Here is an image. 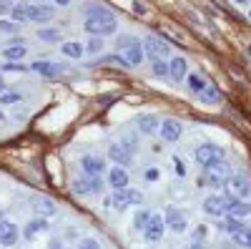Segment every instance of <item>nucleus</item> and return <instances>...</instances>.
Returning <instances> with one entry per match:
<instances>
[{"label":"nucleus","mask_w":251,"mask_h":249,"mask_svg":"<svg viewBox=\"0 0 251 249\" xmlns=\"http://www.w3.org/2000/svg\"><path fill=\"white\" fill-rule=\"evenodd\" d=\"M123 194H126V199H128V204H131V207H141V204H143V194L138 192V189H123Z\"/></svg>","instance_id":"31"},{"label":"nucleus","mask_w":251,"mask_h":249,"mask_svg":"<svg viewBox=\"0 0 251 249\" xmlns=\"http://www.w3.org/2000/svg\"><path fill=\"white\" fill-rule=\"evenodd\" d=\"M3 91H5V81H3V78H0V93H3Z\"/></svg>","instance_id":"47"},{"label":"nucleus","mask_w":251,"mask_h":249,"mask_svg":"<svg viewBox=\"0 0 251 249\" xmlns=\"http://www.w3.org/2000/svg\"><path fill=\"white\" fill-rule=\"evenodd\" d=\"M13 249H16V247H13Z\"/></svg>","instance_id":"54"},{"label":"nucleus","mask_w":251,"mask_h":249,"mask_svg":"<svg viewBox=\"0 0 251 249\" xmlns=\"http://www.w3.org/2000/svg\"><path fill=\"white\" fill-rule=\"evenodd\" d=\"M53 16V8L50 5H43V3H31V23H43Z\"/></svg>","instance_id":"19"},{"label":"nucleus","mask_w":251,"mask_h":249,"mask_svg":"<svg viewBox=\"0 0 251 249\" xmlns=\"http://www.w3.org/2000/svg\"><path fill=\"white\" fill-rule=\"evenodd\" d=\"M226 192L239 196V199H249L251 196V179L244 177V174H231L226 179Z\"/></svg>","instance_id":"4"},{"label":"nucleus","mask_w":251,"mask_h":249,"mask_svg":"<svg viewBox=\"0 0 251 249\" xmlns=\"http://www.w3.org/2000/svg\"><path fill=\"white\" fill-rule=\"evenodd\" d=\"M134 8H136V13H141V16H143V13H146V5H141V3H136Z\"/></svg>","instance_id":"44"},{"label":"nucleus","mask_w":251,"mask_h":249,"mask_svg":"<svg viewBox=\"0 0 251 249\" xmlns=\"http://www.w3.org/2000/svg\"><path fill=\"white\" fill-rule=\"evenodd\" d=\"M249 18H251V10H249Z\"/></svg>","instance_id":"51"},{"label":"nucleus","mask_w":251,"mask_h":249,"mask_svg":"<svg viewBox=\"0 0 251 249\" xmlns=\"http://www.w3.org/2000/svg\"><path fill=\"white\" fill-rule=\"evenodd\" d=\"M61 51H63L66 58H70V61H78V58L85 53V46H81L78 40H66L63 46H61Z\"/></svg>","instance_id":"22"},{"label":"nucleus","mask_w":251,"mask_h":249,"mask_svg":"<svg viewBox=\"0 0 251 249\" xmlns=\"http://www.w3.org/2000/svg\"><path fill=\"white\" fill-rule=\"evenodd\" d=\"M81 169L88 174V177H100L106 171V161L98 156H81Z\"/></svg>","instance_id":"14"},{"label":"nucleus","mask_w":251,"mask_h":249,"mask_svg":"<svg viewBox=\"0 0 251 249\" xmlns=\"http://www.w3.org/2000/svg\"><path fill=\"white\" fill-rule=\"evenodd\" d=\"M20 242V229L16 222H10V219H0V247L5 249H13Z\"/></svg>","instance_id":"6"},{"label":"nucleus","mask_w":251,"mask_h":249,"mask_svg":"<svg viewBox=\"0 0 251 249\" xmlns=\"http://www.w3.org/2000/svg\"><path fill=\"white\" fill-rule=\"evenodd\" d=\"M188 249H199V247H188Z\"/></svg>","instance_id":"50"},{"label":"nucleus","mask_w":251,"mask_h":249,"mask_svg":"<svg viewBox=\"0 0 251 249\" xmlns=\"http://www.w3.org/2000/svg\"><path fill=\"white\" fill-rule=\"evenodd\" d=\"M50 249H63V247H61V242H58V239H53V242H50Z\"/></svg>","instance_id":"45"},{"label":"nucleus","mask_w":251,"mask_h":249,"mask_svg":"<svg viewBox=\"0 0 251 249\" xmlns=\"http://www.w3.org/2000/svg\"><path fill=\"white\" fill-rule=\"evenodd\" d=\"M70 189L76 194H91V186H88V177L83 179V177H78V179H73L70 181Z\"/></svg>","instance_id":"32"},{"label":"nucleus","mask_w":251,"mask_h":249,"mask_svg":"<svg viewBox=\"0 0 251 249\" xmlns=\"http://www.w3.org/2000/svg\"><path fill=\"white\" fill-rule=\"evenodd\" d=\"M186 76H188V61L184 55H176V58H171L168 61V78L171 81H186Z\"/></svg>","instance_id":"12"},{"label":"nucleus","mask_w":251,"mask_h":249,"mask_svg":"<svg viewBox=\"0 0 251 249\" xmlns=\"http://www.w3.org/2000/svg\"><path fill=\"white\" fill-rule=\"evenodd\" d=\"M46 229H48V222H46V216H40V214H38L35 219H31V222L25 224V231H23V234H25V239H33L35 234L46 231Z\"/></svg>","instance_id":"17"},{"label":"nucleus","mask_w":251,"mask_h":249,"mask_svg":"<svg viewBox=\"0 0 251 249\" xmlns=\"http://www.w3.org/2000/svg\"><path fill=\"white\" fill-rule=\"evenodd\" d=\"M116 46H118V51H121L118 55H121L128 66H138V63H143L146 51H143V43H141L138 38H134V36H121V38L116 40Z\"/></svg>","instance_id":"2"},{"label":"nucleus","mask_w":251,"mask_h":249,"mask_svg":"<svg viewBox=\"0 0 251 249\" xmlns=\"http://www.w3.org/2000/svg\"><path fill=\"white\" fill-rule=\"evenodd\" d=\"M103 207H106V209H116V212H123V209L131 207V204H128V199H126L123 192H116V194H111L106 201H103Z\"/></svg>","instance_id":"21"},{"label":"nucleus","mask_w":251,"mask_h":249,"mask_svg":"<svg viewBox=\"0 0 251 249\" xmlns=\"http://www.w3.org/2000/svg\"><path fill=\"white\" fill-rule=\"evenodd\" d=\"M0 121H5V116H3V111H0Z\"/></svg>","instance_id":"48"},{"label":"nucleus","mask_w":251,"mask_h":249,"mask_svg":"<svg viewBox=\"0 0 251 249\" xmlns=\"http://www.w3.org/2000/svg\"><path fill=\"white\" fill-rule=\"evenodd\" d=\"M3 71H25V66H20L16 61H8V63H3Z\"/></svg>","instance_id":"40"},{"label":"nucleus","mask_w":251,"mask_h":249,"mask_svg":"<svg viewBox=\"0 0 251 249\" xmlns=\"http://www.w3.org/2000/svg\"><path fill=\"white\" fill-rule=\"evenodd\" d=\"M143 51H146V55L151 58V61H158V58H171V46H168V40H164V38H156V36H149L143 40Z\"/></svg>","instance_id":"3"},{"label":"nucleus","mask_w":251,"mask_h":249,"mask_svg":"<svg viewBox=\"0 0 251 249\" xmlns=\"http://www.w3.org/2000/svg\"><path fill=\"white\" fill-rule=\"evenodd\" d=\"M138 128L143 131V134H156V131L161 128V121L156 119L153 113H143L138 119Z\"/></svg>","instance_id":"23"},{"label":"nucleus","mask_w":251,"mask_h":249,"mask_svg":"<svg viewBox=\"0 0 251 249\" xmlns=\"http://www.w3.org/2000/svg\"><path fill=\"white\" fill-rule=\"evenodd\" d=\"M249 53H251V43H249Z\"/></svg>","instance_id":"49"},{"label":"nucleus","mask_w":251,"mask_h":249,"mask_svg":"<svg viewBox=\"0 0 251 249\" xmlns=\"http://www.w3.org/2000/svg\"><path fill=\"white\" fill-rule=\"evenodd\" d=\"M10 18L16 20V23H31V3H28V0L16 3V5H13V10H10Z\"/></svg>","instance_id":"16"},{"label":"nucleus","mask_w":251,"mask_h":249,"mask_svg":"<svg viewBox=\"0 0 251 249\" xmlns=\"http://www.w3.org/2000/svg\"><path fill=\"white\" fill-rule=\"evenodd\" d=\"M186 86H188V91L191 93H201L203 89H206V86H209V81H206L203 76H201V73H188V76H186Z\"/></svg>","instance_id":"24"},{"label":"nucleus","mask_w":251,"mask_h":249,"mask_svg":"<svg viewBox=\"0 0 251 249\" xmlns=\"http://www.w3.org/2000/svg\"><path fill=\"white\" fill-rule=\"evenodd\" d=\"M33 209H35L40 216H53V214H55V204H53V199H48V196H33Z\"/></svg>","instance_id":"18"},{"label":"nucleus","mask_w":251,"mask_h":249,"mask_svg":"<svg viewBox=\"0 0 251 249\" xmlns=\"http://www.w3.org/2000/svg\"><path fill=\"white\" fill-rule=\"evenodd\" d=\"M73 3V0H55V5H61V8H68Z\"/></svg>","instance_id":"42"},{"label":"nucleus","mask_w":251,"mask_h":249,"mask_svg":"<svg viewBox=\"0 0 251 249\" xmlns=\"http://www.w3.org/2000/svg\"><path fill=\"white\" fill-rule=\"evenodd\" d=\"M10 10H13V0H0V16H5Z\"/></svg>","instance_id":"41"},{"label":"nucleus","mask_w":251,"mask_h":249,"mask_svg":"<svg viewBox=\"0 0 251 249\" xmlns=\"http://www.w3.org/2000/svg\"><path fill=\"white\" fill-rule=\"evenodd\" d=\"M78 249H100V244L96 239H91V237H85V239L78 242Z\"/></svg>","instance_id":"39"},{"label":"nucleus","mask_w":251,"mask_h":249,"mask_svg":"<svg viewBox=\"0 0 251 249\" xmlns=\"http://www.w3.org/2000/svg\"><path fill=\"white\" fill-rule=\"evenodd\" d=\"M164 219H166V227L171 231H176V234H184L188 229V219H186V214L179 207H168L166 214H164Z\"/></svg>","instance_id":"9"},{"label":"nucleus","mask_w":251,"mask_h":249,"mask_svg":"<svg viewBox=\"0 0 251 249\" xmlns=\"http://www.w3.org/2000/svg\"><path fill=\"white\" fill-rule=\"evenodd\" d=\"M38 3H43V0H38Z\"/></svg>","instance_id":"52"},{"label":"nucleus","mask_w":251,"mask_h":249,"mask_svg":"<svg viewBox=\"0 0 251 249\" xmlns=\"http://www.w3.org/2000/svg\"><path fill=\"white\" fill-rule=\"evenodd\" d=\"M231 239H234L236 244H241V247L251 249V227H244V229H239V231H234Z\"/></svg>","instance_id":"27"},{"label":"nucleus","mask_w":251,"mask_h":249,"mask_svg":"<svg viewBox=\"0 0 251 249\" xmlns=\"http://www.w3.org/2000/svg\"><path fill=\"white\" fill-rule=\"evenodd\" d=\"M226 249H231V247H226Z\"/></svg>","instance_id":"53"},{"label":"nucleus","mask_w":251,"mask_h":249,"mask_svg":"<svg viewBox=\"0 0 251 249\" xmlns=\"http://www.w3.org/2000/svg\"><path fill=\"white\" fill-rule=\"evenodd\" d=\"M173 161H176V169H179V174H184V164H181V159H179V156H176Z\"/></svg>","instance_id":"43"},{"label":"nucleus","mask_w":251,"mask_h":249,"mask_svg":"<svg viewBox=\"0 0 251 249\" xmlns=\"http://www.w3.org/2000/svg\"><path fill=\"white\" fill-rule=\"evenodd\" d=\"M199 96H201V101H203L206 106H218L221 101H224V96H221V91L216 89V86H211V83L206 86V89H203Z\"/></svg>","instance_id":"20"},{"label":"nucleus","mask_w":251,"mask_h":249,"mask_svg":"<svg viewBox=\"0 0 251 249\" xmlns=\"http://www.w3.org/2000/svg\"><path fill=\"white\" fill-rule=\"evenodd\" d=\"M224 209H226V214H231V216L244 219V216L251 214V204H249L246 199H239V196H234V194L226 192V196H224Z\"/></svg>","instance_id":"8"},{"label":"nucleus","mask_w":251,"mask_h":249,"mask_svg":"<svg viewBox=\"0 0 251 249\" xmlns=\"http://www.w3.org/2000/svg\"><path fill=\"white\" fill-rule=\"evenodd\" d=\"M158 134H161V139H164L166 143H173V141H179V139H181L184 126H181L179 121H173V119H166V121H161Z\"/></svg>","instance_id":"11"},{"label":"nucleus","mask_w":251,"mask_h":249,"mask_svg":"<svg viewBox=\"0 0 251 249\" xmlns=\"http://www.w3.org/2000/svg\"><path fill=\"white\" fill-rule=\"evenodd\" d=\"M85 177H88V174H85ZM103 184H106V181H103L100 177H88V186H91V194H98L100 189H103Z\"/></svg>","instance_id":"37"},{"label":"nucleus","mask_w":251,"mask_h":249,"mask_svg":"<svg viewBox=\"0 0 251 249\" xmlns=\"http://www.w3.org/2000/svg\"><path fill=\"white\" fill-rule=\"evenodd\" d=\"M83 13H85V20H83V31L85 33H91V36H111V33H116L118 20H116V16L108 8L85 5Z\"/></svg>","instance_id":"1"},{"label":"nucleus","mask_w":251,"mask_h":249,"mask_svg":"<svg viewBox=\"0 0 251 249\" xmlns=\"http://www.w3.org/2000/svg\"><path fill=\"white\" fill-rule=\"evenodd\" d=\"M23 101V93L18 91H3L0 93V106H18Z\"/></svg>","instance_id":"28"},{"label":"nucleus","mask_w":251,"mask_h":249,"mask_svg":"<svg viewBox=\"0 0 251 249\" xmlns=\"http://www.w3.org/2000/svg\"><path fill=\"white\" fill-rule=\"evenodd\" d=\"M16 31H18V23H16V20H5V18H0V33L13 36Z\"/></svg>","instance_id":"36"},{"label":"nucleus","mask_w":251,"mask_h":249,"mask_svg":"<svg viewBox=\"0 0 251 249\" xmlns=\"http://www.w3.org/2000/svg\"><path fill=\"white\" fill-rule=\"evenodd\" d=\"M103 51V40H100V36H93L91 40L85 43V53H100Z\"/></svg>","instance_id":"34"},{"label":"nucleus","mask_w":251,"mask_h":249,"mask_svg":"<svg viewBox=\"0 0 251 249\" xmlns=\"http://www.w3.org/2000/svg\"><path fill=\"white\" fill-rule=\"evenodd\" d=\"M121 143L126 146V149H128L131 154H136V151H138V141H136V136H123V139H121Z\"/></svg>","instance_id":"38"},{"label":"nucleus","mask_w":251,"mask_h":249,"mask_svg":"<svg viewBox=\"0 0 251 249\" xmlns=\"http://www.w3.org/2000/svg\"><path fill=\"white\" fill-rule=\"evenodd\" d=\"M221 159H226V151L221 149L218 143H201L199 149H196V161H199L201 166H209V164L221 161Z\"/></svg>","instance_id":"5"},{"label":"nucleus","mask_w":251,"mask_h":249,"mask_svg":"<svg viewBox=\"0 0 251 249\" xmlns=\"http://www.w3.org/2000/svg\"><path fill=\"white\" fill-rule=\"evenodd\" d=\"M164 231H166V219L161 214H151L149 224H146V229H143V239L156 244V242L164 239Z\"/></svg>","instance_id":"7"},{"label":"nucleus","mask_w":251,"mask_h":249,"mask_svg":"<svg viewBox=\"0 0 251 249\" xmlns=\"http://www.w3.org/2000/svg\"><path fill=\"white\" fill-rule=\"evenodd\" d=\"M106 181L111 184L113 192H123V189H128V186H131V177H128L126 166H113V169L108 171Z\"/></svg>","instance_id":"10"},{"label":"nucleus","mask_w":251,"mask_h":249,"mask_svg":"<svg viewBox=\"0 0 251 249\" xmlns=\"http://www.w3.org/2000/svg\"><path fill=\"white\" fill-rule=\"evenodd\" d=\"M25 55H28V46H25V43H20V46H8L3 51L5 61H20V58H25Z\"/></svg>","instance_id":"25"},{"label":"nucleus","mask_w":251,"mask_h":249,"mask_svg":"<svg viewBox=\"0 0 251 249\" xmlns=\"http://www.w3.org/2000/svg\"><path fill=\"white\" fill-rule=\"evenodd\" d=\"M31 68L38 71V73H43V76H55V73H63V71H66L63 66H55V63H48V61H38V63H33Z\"/></svg>","instance_id":"26"},{"label":"nucleus","mask_w":251,"mask_h":249,"mask_svg":"<svg viewBox=\"0 0 251 249\" xmlns=\"http://www.w3.org/2000/svg\"><path fill=\"white\" fill-rule=\"evenodd\" d=\"M158 179H161V171H158L156 166H149V169L143 171V181H146V184H156Z\"/></svg>","instance_id":"35"},{"label":"nucleus","mask_w":251,"mask_h":249,"mask_svg":"<svg viewBox=\"0 0 251 249\" xmlns=\"http://www.w3.org/2000/svg\"><path fill=\"white\" fill-rule=\"evenodd\" d=\"M108 159L116 161V166H128L131 159H134V154H131L121 141H113V143L108 146Z\"/></svg>","instance_id":"13"},{"label":"nucleus","mask_w":251,"mask_h":249,"mask_svg":"<svg viewBox=\"0 0 251 249\" xmlns=\"http://www.w3.org/2000/svg\"><path fill=\"white\" fill-rule=\"evenodd\" d=\"M38 38L43 43H58V40H61V31H55V28H40Z\"/></svg>","instance_id":"30"},{"label":"nucleus","mask_w":251,"mask_h":249,"mask_svg":"<svg viewBox=\"0 0 251 249\" xmlns=\"http://www.w3.org/2000/svg\"><path fill=\"white\" fill-rule=\"evenodd\" d=\"M149 219H151V212H138V214H136V219H134V229L143 231V229H146V224H149Z\"/></svg>","instance_id":"33"},{"label":"nucleus","mask_w":251,"mask_h":249,"mask_svg":"<svg viewBox=\"0 0 251 249\" xmlns=\"http://www.w3.org/2000/svg\"><path fill=\"white\" fill-rule=\"evenodd\" d=\"M201 209H203L206 214H211V216H221V214H226V209H224V196H218V194H209V196L203 199Z\"/></svg>","instance_id":"15"},{"label":"nucleus","mask_w":251,"mask_h":249,"mask_svg":"<svg viewBox=\"0 0 251 249\" xmlns=\"http://www.w3.org/2000/svg\"><path fill=\"white\" fill-rule=\"evenodd\" d=\"M236 5H249V0H234Z\"/></svg>","instance_id":"46"},{"label":"nucleus","mask_w":251,"mask_h":249,"mask_svg":"<svg viewBox=\"0 0 251 249\" xmlns=\"http://www.w3.org/2000/svg\"><path fill=\"white\" fill-rule=\"evenodd\" d=\"M151 73L156 78H168V61H164V58L151 61Z\"/></svg>","instance_id":"29"}]
</instances>
